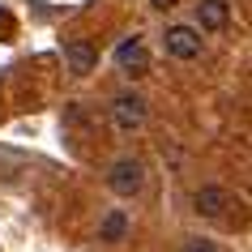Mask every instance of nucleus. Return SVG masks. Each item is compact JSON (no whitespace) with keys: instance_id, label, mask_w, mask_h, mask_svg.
I'll return each mask as SVG.
<instances>
[{"instance_id":"obj_1","label":"nucleus","mask_w":252,"mask_h":252,"mask_svg":"<svg viewBox=\"0 0 252 252\" xmlns=\"http://www.w3.org/2000/svg\"><path fill=\"white\" fill-rule=\"evenodd\" d=\"M150 116V103H146V94H137V90H124L111 98V124H116V133L124 137H133L141 124H146Z\"/></svg>"},{"instance_id":"obj_2","label":"nucleus","mask_w":252,"mask_h":252,"mask_svg":"<svg viewBox=\"0 0 252 252\" xmlns=\"http://www.w3.org/2000/svg\"><path fill=\"white\" fill-rule=\"evenodd\" d=\"M107 188L116 192V197H137L141 188H146V162L133 158V154H124L107 167Z\"/></svg>"},{"instance_id":"obj_3","label":"nucleus","mask_w":252,"mask_h":252,"mask_svg":"<svg viewBox=\"0 0 252 252\" xmlns=\"http://www.w3.org/2000/svg\"><path fill=\"white\" fill-rule=\"evenodd\" d=\"M162 52L171 56V60H197L201 56V30L197 26H167L162 30Z\"/></svg>"},{"instance_id":"obj_4","label":"nucleus","mask_w":252,"mask_h":252,"mask_svg":"<svg viewBox=\"0 0 252 252\" xmlns=\"http://www.w3.org/2000/svg\"><path fill=\"white\" fill-rule=\"evenodd\" d=\"M116 68L124 77H146L150 73V52H146V39L133 34V39H124L116 47Z\"/></svg>"},{"instance_id":"obj_5","label":"nucleus","mask_w":252,"mask_h":252,"mask_svg":"<svg viewBox=\"0 0 252 252\" xmlns=\"http://www.w3.org/2000/svg\"><path fill=\"white\" fill-rule=\"evenodd\" d=\"M64 68L73 77H90L94 68H98V47L86 39H68L64 43Z\"/></svg>"},{"instance_id":"obj_6","label":"nucleus","mask_w":252,"mask_h":252,"mask_svg":"<svg viewBox=\"0 0 252 252\" xmlns=\"http://www.w3.org/2000/svg\"><path fill=\"white\" fill-rule=\"evenodd\" d=\"M226 205H231V197H226L222 184H201L197 192H192V214H197V218H222Z\"/></svg>"},{"instance_id":"obj_7","label":"nucleus","mask_w":252,"mask_h":252,"mask_svg":"<svg viewBox=\"0 0 252 252\" xmlns=\"http://www.w3.org/2000/svg\"><path fill=\"white\" fill-rule=\"evenodd\" d=\"M231 26V0H197V30L218 34Z\"/></svg>"},{"instance_id":"obj_8","label":"nucleus","mask_w":252,"mask_h":252,"mask_svg":"<svg viewBox=\"0 0 252 252\" xmlns=\"http://www.w3.org/2000/svg\"><path fill=\"white\" fill-rule=\"evenodd\" d=\"M128 214L124 210H107L103 214V222H98V239H103V244H124V239H128Z\"/></svg>"},{"instance_id":"obj_9","label":"nucleus","mask_w":252,"mask_h":252,"mask_svg":"<svg viewBox=\"0 0 252 252\" xmlns=\"http://www.w3.org/2000/svg\"><path fill=\"white\" fill-rule=\"evenodd\" d=\"M184 252H222V248H218L214 239H205V235H201V239H188V244H184Z\"/></svg>"},{"instance_id":"obj_10","label":"nucleus","mask_w":252,"mask_h":252,"mask_svg":"<svg viewBox=\"0 0 252 252\" xmlns=\"http://www.w3.org/2000/svg\"><path fill=\"white\" fill-rule=\"evenodd\" d=\"M150 4H154V9H162V13H167V9H175V4H180V0H150Z\"/></svg>"}]
</instances>
